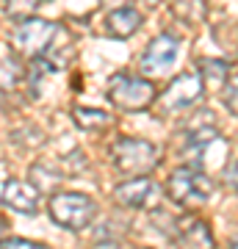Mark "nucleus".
<instances>
[{"instance_id":"39448f33","label":"nucleus","mask_w":238,"mask_h":249,"mask_svg":"<svg viewBox=\"0 0 238 249\" xmlns=\"http://www.w3.org/2000/svg\"><path fill=\"white\" fill-rule=\"evenodd\" d=\"M55 34H58V25H53V22L22 17L19 25L14 28L11 42H14L19 55H25V58H39V55L47 53V47H50V42L55 39Z\"/></svg>"},{"instance_id":"7ed1b4c3","label":"nucleus","mask_w":238,"mask_h":249,"mask_svg":"<svg viewBox=\"0 0 238 249\" xmlns=\"http://www.w3.org/2000/svg\"><path fill=\"white\" fill-rule=\"evenodd\" d=\"M47 208H50L53 222L61 224L64 230H72V232L86 230L89 224H92V219H94V213H97L94 202L86 194H75V191L55 194Z\"/></svg>"},{"instance_id":"6e6552de","label":"nucleus","mask_w":238,"mask_h":249,"mask_svg":"<svg viewBox=\"0 0 238 249\" xmlns=\"http://www.w3.org/2000/svg\"><path fill=\"white\" fill-rule=\"evenodd\" d=\"M155 196H161V186H155L150 178H141L136 175V180H125L122 186L114 188V199L122 208H150L155 202Z\"/></svg>"},{"instance_id":"423d86ee","label":"nucleus","mask_w":238,"mask_h":249,"mask_svg":"<svg viewBox=\"0 0 238 249\" xmlns=\"http://www.w3.org/2000/svg\"><path fill=\"white\" fill-rule=\"evenodd\" d=\"M202 91H205L202 72L200 70L183 72L180 78H175L172 83H169V89L161 94L158 106H161V111H166V114H172V111H183V108L194 106L197 100L202 97Z\"/></svg>"},{"instance_id":"f3484780","label":"nucleus","mask_w":238,"mask_h":249,"mask_svg":"<svg viewBox=\"0 0 238 249\" xmlns=\"http://www.w3.org/2000/svg\"><path fill=\"white\" fill-rule=\"evenodd\" d=\"M224 180H227V186H230V188H236V191H238V160L233 163V166H230L227 172H224Z\"/></svg>"},{"instance_id":"ddd939ff","label":"nucleus","mask_w":238,"mask_h":249,"mask_svg":"<svg viewBox=\"0 0 238 249\" xmlns=\"http://www.w3.org/2000/svg\"><path fill=\"white\" fill-rule=\"evenodd\" d=\"M200 72H202V80H205L208 89H221V86L227 83L230 64L216 61V58H202V61H200Z\"/></svg>"},{"instance_id":"aec40b11","label":"nucleus","mask_w":238,"mask_h":249,"mask_svg":"<svg viewBox=\"0 0 238 249\" xmlns=\"http://www.w3.org/2000/svg\"><path fill=\"white\" fill-rule=\"evenodd\" d=\"M3 230H6V222H0V241H3Z\"/></svg>"},{"instance_id":"9d476101","label":"nucleus","mask_w":238,"mask_h":249,"mask_svg":"<svg viewBox=\"0 0 238 249\" xmlns=\"http://www.w3.org/2000/svg\"><path fill=\"white\" fill-rule=\"evenodd\" d=\"M175 241L183 247H213V235L202 219H188V224L177 227Z\"/></svg>"},{"instance_id":"a211bd4d","label":"nucleus","mask_w":238,"mask_h":249,"mask_svg":"<svg viewBox=\"0 0 238 249\" xmlns=\"http://www.w3.org/2000/svg\"><path fill=\"white\" fill-rule=\"evenodd\" d=\"M224 103H227V108L233 111V114H238V86H233V89L227 91V97H224Z\"/></svg>"},{"instance_id":"f257e3e1","label":"nucleus","mask_w":238,"mask_h":249,"mask_svg":"<svg viewBox=\"0 0 238 249\" xmlns=\"http://www.w3.org/2000/svg\"><path fill=\"white\" fill-rule=\"evenodd\" d=\"M111 160L122 175H147L158 166L161 152L155 144L144 142V139H119L111 147Z\"/></svg>"},{"instance_id":"412c9836","label":"nucleus","mask_w":238,"mask_h":249,"mask_svg":"<svg viewBox=\"0 0 238 249\" xmlns=\"http://www.w3.org/2000/svg\"><path fill=\"white\" fill-rule=\"evenodd\" d=\"M233 247H238V235H236V238H233Z\"/></svg>"},{"instance_id":"9b49d317","label":"nucleus","mask_w":238,"mask_h":249,"mask_svg":"<svg viewBox=\"0 0 238 249\" xmlns=\"http://www.w3.org/2000/svg\"><path fill=\"white\" fill-rule=\"evenodd\" d=\"M141 28V14L136 9H114L108 14V31L116 39H128Z\"/></svg>"},{"instance_id":"2eb2a0df","label":"nucleus","mask_w":238,"mask_h":249,"mask_svg":"<svg viewBox=\"0 0 238 249\" xmlns=\"http://www.w3.org/2000/svg\"><path fill=\"white\" fill-rule=\"evenodd\" d=\"M75 122L86 130H108L114 124V116L103 114L97 108H75Z\"/></svg>"},{"instance_id":"0eeeda50","label":"nucleus","mask_w":238,"mask_h":249,"mask_svg":"<svg viewBox=\"0 0 238 249\" xmlns=\"http://www.w3.org/2000/svg\"><path fill=\"white\" fill-rule=\"evenodd\" d=\"M177 55H180V42H177V36L161 34L158 39L150 42L147 53L141 55L139 70L144 72V75H164V72H169L175 67Z\"/></svg>"},{"instance_id":"6ab92c4d","label":"nucleus","mask_w":238,"mask_h":249,"mask_svg":"<svg viewBox=\"0 0 238 249\" xmlns=\"http://www.w3.org/2000/svg\"><path fill=\"white\" fill-rule=\"evenodd\" d=\"M6 247H25V249H34V247H39V244H34V241H28V238H9V241H6Z\"/></svg>"},{"instance_id":"1a4fd4ad","label":"nucleus","mask_w":238,"mask_h":249,"mask_svg":"<svg viewBox=\"0 0 238 249\" xmlns=\"http://www.w3.org/2000/svg\"><path fill=\"white\" fill-rule=\"evenodd\" d=\"M3 205L17 211V213H36L39 208V188L28 180H9L3 186V194H0Z\"/></svg>"},{"instance_id":"dca6fc26","label":"nucleus","mask_w":238,"mask_h":249,"mask_svg":"<svg viewBox=\"0 0 238 249\" xmlns=\"http://www.w3.org/2000/svg\"><path fill=\"white\" fill-rule=\"evenodd\" d=\"M39 6V0H6V14L9 17H31Z\"/></svg>"},{"instance_id":"4be33fe9","label":"nucleus","mask_w":238,"mask_h":249,"mask_svg":"<svg viewBox=\"0 0 238 249\" xmlns=\"http://www.w3.org/2000/svg\"><path fill=\"white\" fill-rule=\"evenodd\" d=\"M147 3H150V6H155V3H158V0H147Z\"/></svg>"},{"instance_id":"f8f14e48","label":"nucleus","mask_w":238,"mask_h":249,"mask_svg":"<svg viewBox=\"0 0 238 249\" xmlns=\"http://www.w3.org/2000/svg\"><path fill=\"white\" fill-rule=\"evenodd\" d=\"M22 78V61L14 50L0 53V89H14Z\"/></svg>"},{"instance_id":"4468645a","label":"nucleus","mask_w":238,"mask_h":249,"mask_svg":"<svg viewBox=\"0 0 238 249\" xmlns=\"http://www.w3.org/2000/svg\"><path fill=\"white\" fill-rule=\"evenodd\" d=\"M172 11H175V17H180L183 22L197 25V22L205 19L208 6H205V0H175V3H172Z\"/></svg>"},{"instance_id":"f03ea898","label":"nucleus","mask_w":238,"mask_h":249,"mask_svg":"<svg viewBox=\"0 0 238 249\" xmlns=\"http://www.w3.org/2000/svg\"><path fill=\"white\" fill-rule=\"evenodd\" d=\"M166 194L180 208H197V205H202L213 194V180L202 169L185 166V169L172 172V178L166 183Z\"/></svg>"},{"instance_id":"20e7f679","label":"nucleus","mask_w":238,"mask_h":249,"mask_svg":"<svg viewBox=\"0 0 238 249\" xmlns=\"http://www.w3.org/2000/svg\"><path fill=\"white\" fill-rule=\"evenodd\" d=\"M108 100L119 111H144L155 100V86L147 78L114 75L111 83H108Z\"/></svg>"}]
</instances>
